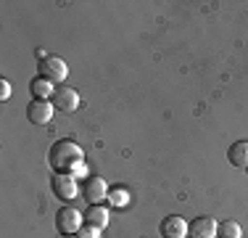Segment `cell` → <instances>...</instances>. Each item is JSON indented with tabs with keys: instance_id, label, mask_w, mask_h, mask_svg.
Masks as SVG:
<instances>
[{
	"instance_id": "6da1fadb",
	"label": "cell",
	"mask_w": 248,
	"mask_h": 238,
	"mask_svg": "<svg viewBox=\"0 0 248 238\" xmlns=\"http://www.w3.org/2000/svg\"><path fill=\"white\" fill-rule=\"evenodd\" d=\"M48 162L53 167V172H72L74 167L85 164V151L79 148V143H74L69 138H61V140H56L50 146Z\"/></svg>"
},
{
	"instance_id": "7a4b0ae2",
	"label": "cell",
	"mask_w": 248,
	"mask_h": 238,
	"mask_svg": "<svg viewBox=\"0 0 248 238\" xmlns=\"http://www.w3.org/2000/svg\"><path fill=\"white\" fill-rule=\"evenodd\" d=\"M85 225V212L74 209V206H63L56 214V228L61 236H77Z\"/></svg>"
},
{
	"instance_id": "3957f363",
	"label": "cell",
	"mask_w": 248,
	"mask_h": 238,
	"mask_svg": "<svg viewBox=\"0 0 248 238\" xmlns=\"http://www.w3.org/2000/svg\"><path fill=\"white\" fill-rule=\"evenodd\" d=\"M79 193L87 204H100V201L108 199V186H106V180L100 175H87L79 186Z\"/></svg>"
},
{
	"instance_id": "277c9868",
	"label": "cell",
	"mask_w": 248,
	"mask_h": 238,
	"mask_svg": "<svg viewBox=\"0 0 248 238\" xmlns=\"http://www.w3.org/2000/svg\"><path fill=\"white\" fill-rule=\"evenodd\" d=\"M40 77H45L48 82H63L69 77V69H66V61L63 58H58V56H45V58H40Z\"/></svg>"
},
{
	"instance_id": "5b68a950",
	"label": "cell",
	"mask_w": 248,
	"mask_h": 238,
	"mask_svg": "<svg viewBox=\"0 0 248 238\" xmlns=\"http://www.w3.org/2000/svg\"><path fill=\"white\" fill-rule=\"evenodd\" d=\"M50 188H53V193H56L58 199H63V201L74 199L77 190H79L77 177L72 175V172H56V175L50 177Z\"/></svg>"
},
{
	"instance_id": "8992f818",
	"label": "cell",
	"mask_w": 248,
	"mask_h": 238,
	"mask_svg": "<svg viewBox=\"0 0 248 238\" xmlns=\"http://www.w3.org/2000/svg\"><path fill=\"white\" fill-rule=\"evenodd\" d=\"M53 111H56V106L43 98H32V103L27 106V117L32 124H48L53 119Z\"/></svg>"
},
{
	"instance_id": "52a82bcc",
	"label": "cell",
	"mask_w": 248,
	"mask_h": 238,
	"mask_svg": "<svg viewBox=\"0 0 248 238\" xmlns=\"http://www.w3.org/2000/svg\"><path fill=\"white\" fill-rule=\"evenodd\" d=\"M217 228H219V222L203 214V217H196L193 222H187V238H217Z\"/></svg>"
},
{
	"instance_id": "ba28073f",
	"label": "cell",
	"mask_w": 248,
	"mask_h": 238,
	"mask_svg": "<svg viewBox=\"0 0 248 238\" xmlns=\"http://www.w3.org/2000/svg\"><path fill=\"white\" fill-rule=\"evenodd\" d=\"M50 103L56 106V111H66V114H72V111L79 109V95H77V90H72V87H58V90L53 93Z\"/></svg>"
},
{
	"instance_id": "9c48e42d",
	"label": "cell",
	"mask_w": 248,
	"mask_h": 238,
	"mask_svg": "<svg viewBox=\"0 0 248 238\" xmlns=\"http://www.w3.org/2000/svg\"><path fill=\"white\" fill-rule=\"evenodd\" d=\"M158 233H161V238H185L187 236L185 217H180V214H169V217H164L161 225H158Z\"/></svg>"
},
{
	"instance_id": "30bf717a",
	"label": "cell",
	"mask_w": 248,
	"mask_h": 238,
	"mask_svg": "<svg viewBox=\"0 0 248 238\" xmlns=\"http://www.w3.org/2000/svg\"><path fill=\"white\" fill-rule=\"evenodd\" d=\"M85 225H90V228H108V209H106L103 204H90L85 209Z\"/></svg>"
},
{
	"instance_id": "8fae6325",
	"label": "cell",
	"mask_w": 248,
	"mask_h": 238,
	"mask_svg": "<svg viewBox=\"0 0 248 238\" xmlns=\"http://www.w3.org/2000/svg\"><path fill=\"white\" fill-rule=\"evenodd\" d=\"M227 162L238 170H248V140H235L227 148Z\"/></svg>"
},
{
	"instance_id": "7c38bea8",
	"label": "cell",
	"mask_w": 248,
	"mask_h": 238,
	"mask_svg": "<svg viewBox=\"0 0 248 238\" xmlns=\"http://www.w3.org/2000/svg\"><path fill=\"white\" fill-rule=\"evenodd\" d=\"M29 93H32V98L50 101L53 93H56V87H53V82H48L45 77H34V80L29 82Z\"/></svg>"
},
{
	"instance_id": "4fadbf2b",
	"label": "cell",
	"mask_w": 248,
	"mask_h": 238,
	"mask_svg": "<svg viewBox=\"0 0 248 238\" xmlns=\"http://www.w3.org/2000/svg\"><path fill=\"white\" fill-rule=\"evenodd\" d=\"M108 201L111 206H127L129 204V190L127 188H122V186H116V188H108Z\"/></svg>"
},
{
	"instance_id": "5bb4252c",
	"label": "cell",
	"mask_w": 248,
	"mask_h": 238,
	"mask_svg": "<svg viewBox=\"0 0 248 238\" xmlns=\"http://www.w3.org/2000/svg\"><path fill=\"white\" fill-rule=\"evenodd\" d=\"M217 238H240V225L235 220H224L217 228Z\"/></svg>"
},
{
	"instance_id": "9a60e30c",
	"label": "cell",
	"mask_w": 248,
	"mask_h": 238,
	"mask_svg": "<svg viewBox=\"0 0 248 238\" xmlns=\"http://www.w3.org/2000/svg\"><path fill=\"white\" fill-rule=\"evenodd\" d=\"M77 236H79V238H100V230L98 228H90V225H82V230Z\"/></svg>"
},
{
	"instance_id": "2e32d148",
	"label": "cell",
	"mask_w": 248,
	"mask_h": 238,
	"mask_svg": "<svg viewBox=\"0 0 248 238\" xmlns=\"http://www.w3.org/2000/svg\"><path fill=\"white\" fill-rule=\"evenodd\" d=\"M8 98H11V82L0 80V101H8Z\"/></svg>"
},
{
	"instance_id": "e0dca14e",
	"label": "cell",
	"mask_w": 248,
	"mask_h": 238,
	"mask_svg": "<svg viewBox=\"0 0 248 238\" xmlns=\"http://www.w3.org/2000/svg\"><path fill=\"white\" fill-rule=\"evenodd\" d=\"M61 238H74V236H61ZM77 238H79V236H77Z\"/></svg>"
}]
</instances>
